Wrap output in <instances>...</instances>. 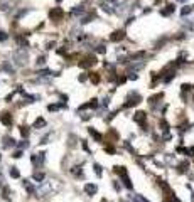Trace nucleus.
I'll list each match as a JSON object with an SVG mask.
<instances>
[{
	"label": "nucleus",
	"mask_w": 194,
	"mask_h": 202,
	"mask_svg": "<svg viewBox=\"0 0 194 202\" xmlns=\"http://www.w3.org/2000/svg\"><path fill=\"white\" fill-rule=\"evenodd\" d=\"M189 155H194V147L193 148H189Z\"/></svg>",
	"instance_id": "obj_35"
},
{
	"label": "nucleus",
	"mask_w": 194,
	"mask_h": 202,
	"mask_svg": "<svg viewBox=\"0 0 194 202\" xmlns=\"http://www.w3.org/2000/svg\"><path fill=\"white\" fill-rule=\"evenodd\" d=\"M12 157H14V158H20V157H22V152H20V150H17Z\"/></svg>",
	"instance_id": "obj_30"
},
{
	"label": "nucleus",
	"mask_w": 194,
	"mask_h": 202,
	"mask_svg": "<svg viewBox=\"0 0 194 202\" xmlns=\"http://www.w3.org/2000/svg\"><path fill=\"white\" fill-rule=\"evenodd\" d=\"M91 81H93V83H98V81H100V78H98L96 74H93V76H91Z\"/></svg>",
	"instance_id": "obj_33"
},
{
	"label": "nucleus",
	"mask_w": 194,
	"mask_h": 202,
	"mask_svg": "<svg viewBox=\"0 0 194 202\" xmlns=\"http://www.w3.org/2000/svg\"><path fill=\"white\" fill-rule=\"evenodd\" d=\"M49 17H51L53 20H58V19L63 17V10H61V9H53V10L49 12Z\"/></svg>",
	"instance_id": "obj_6"
},
{
	"label": "nucleus",
	"mask_w": 194,
	"mask_h": 202,
	"mask_svg": "<svg viewBox=\"0 0 194 202\" xmlns=\"http://www.w3.org/2000/svg\"><path fill=\"white\" fill-rule=\"evenodd\" d=\"M105 51H106V47H105V46H98V47H96V52H100V54H101V52L105 54Z\"/></svg>",
	"instance_id": "obj_28"
},
{
	"label": "nucleus",
	"mask_w": 194,
	"mask_h": 202,
	"mask_svg": "<svg viewBox=\"0 0 194 202\" xmlns=\"http://www.w3.org/2000/svg\"><path fill=\"white\" fill-rule=\"evenodd\" d=\"M189 170V163L187 162H182V163H179V172L182 174V172H187Z\"/></svg>",
	"instance_id": "obj_18"
},
{
	"label": "nucleus",
	"mask_w": 194,
	"mask_h": 202,
	"mask_svg": "<svg viewBox=\"0 0 194 202\" xmlns=\"http://www.w3.org/2000/svg\"><path fill=\"white\" fill-rule=\"evenodd\" d=\"M7 39H9V36H7V32L0 31V42H2V41H7Z\"/></svg>",
	"instance_id": "obj_25"
},
{
	"label": "nucleus",
	"mask_w": 194,
	"mask_h": 202,
	"mask_svg": "<svg viewBox=\"0 0 194 202\" xmlns=\"http://www.w3.org/2000/svg\"><path fill=\"white\" fill-rule=\"evenodd\" d=\"M20 135L24 138H27V136H29V128H27V126H20Z\"/></svg>",
	"instance_id": "obj_21"
},
{
	"label": "nucleus",
	"mask_w": 194,
	"mask_h": 202,
	"mask_svg": "<svg viewBox=\"0 0 194 202\" xmlns=\"http://www.w3.org/2000/svg\"><path fill=\"white\" fill-rule=\"evenodd\" d=\"M94 172H96V175L101 177V167L98 165V163H94Z\"/></svg>",
	"instance_id": "obj_26"
},
{
	"label": "nucleus",
	"mask_w": 194,
	"mask_h": 202,
	"mask_svg": "<svg viewBox=\"0 0 194 202\" xmlns=\"http://www.w3.org/2000/svg\"><path fill=\"white\" fill-rule=\"evenodd\" d=\"M0 121L5 125V126H10L12 125V114L10 113H2L0 114Z\"/></svg>",
	"instance_id": "obj_4"
},
{
	"label": "nucleus",
	"mask_w": 194,
	"mask_h": 202,
	"mask_svg": "<svg viewBox=\"0 0 194 202\" xmlns=\"http://www.w3.org/2000/svg\"><path fill=\"white\" fill-rule=\"evenodd\" d=\"M133 202H149V201H147V199H143L142 195H135V197H133Z\"/></svg>",
	"instance_id": "obj_23"
},
{
	"label": "nucleus",
	"mask_w": 194,
	"mask_h": 202,
	"mask_svg": "<svg viewBox=\"0 0 194 202\" xmlns=\"http://www.w3.org/2000/svg\"><path fill=\"white\" fill-rule=\"evenodd\" d=\"M17 42L20 44V46H24V47H27V41L24 39V37H17Z\"/></svg>",
	"instance_id": "obj_24"
},
{
	"label": "nucleus",
	"mask_w": 194,
	"mask_h": 202,
	"mask_svg": "<svg viewBox=\"0 0 194 202\" xmlns=\"http://www.w3.org/2000/svg\"><path fill=\"white\" fill-rule=\"evenodd\" d=\"M138 103H140V96L137 93H132V96H128V101L125 103V106H135Z\"/></svg>",
	"instance_id": "obj_3"
},
{
	"label": "nucleus",
	"mask_w": 194,
	"mask_h": 202,
	"mask_svg": "<svg viewBox=\"0 0 194 202\" xmlns=\"http://www.w3.org/2000/svg\"><path fill=\"white\" fill-rule=\"evenodd\" d=\"M42 126H46V120L44 118H37L34 121V128H42Z\"/></svg>",
	"instance_id": "obj_13"
},
{
	"label": "nucleus",
	"mask_w": 194,
	"mask_h": 202,
	"mask_svg": "<svg viewBox=\"0 0 194 202\" xmlns=\"http://www.w3.org/2000/svg\"><path fill=\"white\" fill-rule=\"evenodd\" d=\"M56 2H61V0H56Z\"/></svg>",
	"instance_id": "obj_37"
},
{
	"label": "nucleus",
	"mask_w": 194,
	"mask_h": 202,
	"mask_svg": "<svg viewBox=\"0 0 194 202\" xmlns=\"http://www.w3.org/2000/svg\"><path fill=\"white\" fill-rule=\"evenodd\" d=\"M181 88H182V91H184V89H186V91H187V89H191V88H193V86H191V84H182V86H181Z\"/></svg>",
	"instance_id": "obj_34"
},
{
	"label": "nucleus",
	"mask_w": 194,
	"mask_h": 202,
	"mask_svg": "<svg viewBox=\"0 0 194 202\" xmlns=\"http://www.w3.org/2000/svg\"><path fill=\"white\" fill-rule=\"evenodd\" d=\"M145 118H147V114L143 113V111H137L135 116H133V120H135L137 123H140L142 126H143V123H145Z\"/></svg>",
	"instance_id": "obj_5"
},
{
	"label": "nucleus",
	"mask_w": 194,
	"mask_h": 202,
	"mask_svg": "<svg viewBox=\"0 0 194 202\" xmlns=\"http://www.w3.org/2000/svg\"><path fill=\"white\" fill-rule=\"evenodd\" d=\"M31 160H32V163H34L36 167H41L42 163H44V160H46V153L41 152V153H37V155H32Z\"/></svg>",
	"instance_id": "obj_2"
},
{
	"label": "nucleus",
	"mask_w": 194,
	"mask_h": 202,
	"mask_svg": "<svg viewBox=\"0 0 194 202\" xmlns=\"http://www.w3.org/2000/svg\"><path fill=\"white\" fill-rule=\"evenodd\" d=\"M71 172H73V175H76V177H81V175H83V172H81V167H74Z\"/></svg>",
	"instance_id": "obj_20"
},
{
	"label": "nucleus",
	"mask_w": 194,
	"mask_h": 202,
	"mask_svg": "<svg viewBox=\"0 0 194 202\" xmlns=\"http://www.w3.org/2000/svg\"><path fill=\"white\" fill-rule=\"evenodd\" d=\"M179 2H186V0H179Z\"/></svg>",
	"instance_id": "obj_36"
},
{
	"label": "nucleus",
	"mask_w": 194,
	"mask_h": 202,
	"mask_svg": "<svg viewBox=\"0 0 194 202\" xmlns=\"http://www.w3.org/2000/svg\"><path fill=\"white\" fill-rule=\"evenodd\" d=\"M172 12H174V5H172V4H171V5H167V9H164V10L160 12V14H162L164 17H167V15H171Z\"/></svg>",
	"instance_id": "obj_15"
},
{
	"label": "nucleus",
	"mask_w": 194,
	"mask_h": 202,
	"mask_svg": "<svg viewBox=\"0 0 194 202\" xmlns=\"http://www.w3.org/2000/svg\"><path fill=\"white\" fill-rule=\"evenodd\" d=\"M191 12H193V7H184V9H182V12H181V14H182V17H184V15H189V14H191Z\"/></svg>",
	"instance_id": "obj_22"
},
{
	"label": "nucleus",
	"mask_w": 194,
	"mask_h": 202,
	"mask_svg": "<svg viewBox=\"0 0 194 202\" xmlns=\"http://www.w3.org/2000/svg\"><path fill=\"white\" fill-rule=\"evenodd\" d=\"M37 74H39V76H58V74L53 73L51 69H42V71H39Z\"/></svg>",
	"instance_id": "obj_16"
},
{
	"label": "nucleus",
	"mask_w": 194,
	"mask_h": 202,
	"mask_svg": "<svg viewBox=\"0 0 194 202\" xmlns=\"http://www.w3.org/2000/svg\"><path fill=\"white\" fill-rule=\"evenodd\" d=\"M122 180H123V185H125L127 189H132V187H133L132 185V180L128 179V175H127V172L125 174H122Z\"/></svg>",
	"instance_id": "obj_9"
},
{
	"label": "nucleus",
	"mask_w": 194,
	"mask_h": 202,
	"mask_svg": "<svg viewBox=\"0 0 194 202\" xmlns=\"http://www.w3.org/2000/svg\"><path fill=\"white\" fill-rule=\"evenodd\" d=\"M98 106V101L96 99H91V103H86L83 106H79V109H86V108H96Z\"/></svg>",
	"instance_id": "obj_11"
},
{
	"label": "nucleus",
	"mask_w": 194,
	"mask_h": 202,
	"mask_svg": "<svg viewBox=\"0 0 194 202\" xmlns=\"http://www.w3.org/2000/svg\"><path fill=\"white\" fill-rule=\"evenodd\" d=\"M84 192L89 194V195H93V194L98 192V187L94 185V184H86V185H84Z\"/></svg>",
	"instance_id": "obj_7"
},
{
	"label": "nucleus",
	"mask_w": 194,
	"mask_h": 202,
	"mask_svg": "<svg viewBox=\"0 0 194 202\" xmlns=\"http://www.w3.org/2000/svg\"><path fill=\"white\" fill-rule=\"evenodd\" d=\"M32 179H34V180H37V182H42L44 179H46V175H44V174H41V172H37V174H34V175H32Z\"/></svg>",
	"instance_id": "obj_17"
},
{
	"label": "nucleus",
	"mask_w": 194,
	"mask_h": 202,
	"mask_svg": "<svg viewBox=\"0 0 194 202\" xmlns=\"http://www.w3.org/2000/svg\"><path fill=\"white\" fill-rule=\"evenodd\" d=\"M10 177H12V179H19V177H20V172L17 170L15 167H12V168H10Z\"/></svg>",
	"instance_id": "obj_19"
},
{
	"label": "nucleus",
	"mask_w": 194,
	"mask_h": 202,
	"mask_svg": "<svg viewBox=\"0 0 194 202\" xmlns=\"http://www.w3.org/2000/svg\"><path fill=\"white\" fill-rule=\"evenodd\" d=\"M26 147H27V141L26 140H22L20 143H19V148H26Z\"/></svg>",
	"instance_id": "obj_32"
},
{
	"label": "nucleus",
	"mask_w": 194,
	"mask_h": 202,
	"mask_svg": "<svg viewBox=\"0 0 194 202\" xmlns=\"http://www.w3.org/2000/svg\"><path fill=\"white\" fill-rule=\"evenodd\" d=\"M14 59H15L17 66H26L27 64V52L19 49V51H15V54H14Z\"/></svg>",
	"instance_id": "obj_1"
},
{
	"label": "nucleus",
	"mask_w": 194,
	"mask_h": 202,
	"mask_svg": "<svg viewBox=\"0 0 194 202\" xmlns=\"http://www.w3.org/2000/svg\"><path fill=\"white\" fill-rule=\"evenodd\" d=\"M73 14L74 15H79V14H83V9L79 7V9H73Z\"/></svg>",
	"instance_id": "obj_29"
},
{
	"label": "nucleus",
	"mask_w": 194,
	"mask_h": 202,
	"mask_svg": "<svg viewBox=\"0 0 194 202\" xmlns=\"http://www.w3.org/2000/svg\"><path fill=\"white\" fill-rule=\"evenodd\" d=\"M46 64V57H39L37 59V66H44Z\"/></svg>",
	"instance_id": "obj_27"
},
{
	"label": "nucleus",
	"mask_w": 194,
	"mask_h": 202,
	"mask_svg": "<svg viewBox=\"0 0 194 202\" xmlns=\"http://www.w3.org/2000/svg\"><path fill=\"white\" fill-rule=\"evenodd\" d=\"M24 187L27 189L29 194H36V187L32 185V184H29V180H24Z\"/></svg>",
	"instance_id": "obj_12"
},
{
	"label": "nucleus",
	"mask_w": 194,
	"mask_h": 202,
	"mask_svg": "<svg viewBox=\"0 0 194 202\" xmlns=\"http://www.w3.org/2000/svg\"><path fill=\"white\" fill-rule=\"evenodd\" d=\"M123 37H125V32H123V31H116V32H113V34H111L110 39L113 42H116V41H122Z\"/></svg>",
	"instance_id": "obj_8"
},
{
	"label": "nucleus",
	"mask_w": 194,
	"mask_h": 202,
	"mask_svg": "<svg viewBox=\"0 0 194 202\" xmlns=\"http://www.w3.org/2000/svg\"><path fill=\"white\" fill-rule=\"evenodd\" d=\"M9 194H10V192H9V189H7V187H4V197H5V199H9Z\"/></svg>",
	"instance_id": "obj_31"
},
{
	"label": "nucleus",
	"mask_w": 194,
	"mask_h": 202,
	"mask_svg": "<svg viewBox=\"0 0 194 202\" xmlns=\"http://www.w3.org/2000/svg\"><path fill=\"white\" fill-rule=\"evenodd\" d=\"M15 145V141H14V138H10V136H7V138H4V147L5 148H9V147H14Z\"/></svg>",
	"instance_id": "obj_14"
},
{
	"label": "nucleus",
	"mask_w": 194,
	"mask_h": 202,
	"mask_svg": "<svg viewBox=\"0 0 194 202\" xmlns=\"http://www.w3.org/2000/svg\"><path fill=\"white\" fill-rule=\"evenodd\" d=\"M88 131H89V135H91V136H93V138H94L96 141H101V135L98 133V131H96L94 128H91V126H89V128H88Z\"/></svg>",
	"instance_id": "obj_10"
}]
</instances>
